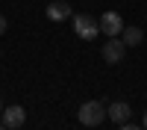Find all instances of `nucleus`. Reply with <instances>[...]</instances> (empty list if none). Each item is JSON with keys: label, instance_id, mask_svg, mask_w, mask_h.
<instances>
[{"label": "nucleus", "instance_id": "f257e3e1", "mask_svg": "<svg viewBox=\"0 0 147 130\" xmlns=\"http://www.w3.org/2000/svg\"><path fill=\"white\" fill-rule=\"evenodd\" d=\"M77 118H80V124H82V127H97V124L106 118V110H103V103H100V101H85V103H80Z\"/></svg>", "mask_w": 147, "mask_h": 130}, {"label": "nucleus", "instance_id": "f03ea898", "mask_svg": "<svg viewBox=\"0 0 147 130\" xmlns=\"http://www.w3.org/2000/svg\"><path fill=\"white\" fill-rule=\"evenodd\" d=\"M74 33L80 35L82 42H94L97 35H100V24H97V18L91 15H74Z\"/></svg>", "mask_w": 147, "mask_h": 130}, {"label": "nucleus", "instance_id": "7ed1b4c3", "mask_svg": "<svg viewBox=\"0 0 147 130\" xmlns=\"http://www.w3.org/2000/svg\"><path fill=\"white\" fill-rule=\"evenodd\" d=\"M97 24H100V33H103V35H109V39H118V35L124 33V18H121L118 12H112V9L103 12Z\"/></svg>", "mask_w": 147, "mask_h": 130}, {"label": "nucleus", "instance_id": "20e7f679", "mask_svg": "<svg viewBox=\"0 0 147 130\" xmlns=\"http://www.w3.org/2000/svg\"><path fill=\"white\" fill-rule=\"evenodd\" d=\"M0 118H3V124L9 130H18V127H24V121H27V110L18 106V103H12L6 110H0Z\"/></svg>", "mask_w": 147, "mask_h": 130}, {"label": "nucleus", "instance_id": "39448f33", "mask_svg": "<svg viewBox=\"0 0 147 130\" xmlns=\"http://www.w3.org/2000/svg\"><path fill=\"white\" fill-rule=\"evenodd\" d=\"M100 53H103V59H106L109 65H118L121 59L127 56V44H124V39H109Z\"/></svg>", "mask_w": 147, "mask_h": 130}, {"label": "nucleus", "instance_id": "423d86ee", "mask_svg": "<svg viewBox=\"0 0 147 130\" xmlns=\"http://www.w3.org/2000/svg\"><path fill=\"white\" fill-rule=\"evenodd\" d=\"M44 15H47V21L59 24V21H68V18H74V12H71V3H65V0H53V3H47Z\"/></svg>", "mask_w": 147, "mask_h": 130}, {"label": "nucleus", "instance_id": "0eeeda50", "mask_svg": "<svg viewBox=\"0 0 147 130\" xmlns=\"http://www.w3.org/2000/svg\"><path fill=\"white\" fill-rule=\"evenodd\" d=\"M129 115H132V106L124 103V101H115V103L106 110V118H112L115 124H127V121H129Z\"/></svg>", "mask_w": 147, "mask_h": 130}, {"label": "nucleus", "instance_id": "6e6552de", "mask_svg": "<svg viewBox=\"0 0 147 130\" xmlns=\"http://www.w3.org/2000/svg\"><path fill=\"white\" fill-rule=\"evenodd\" d=\"M124 44L127 47H136V44H141V39H144V33L138 30V27H124Z\"/></svg>", "mask_w": 147, "mask_h": 130}, {"label": "nucleus", "instance_id": "1a4fd4ad", "mask_svg": "<svg viewBox=\"0 0 147 130\" xmlns=\"http://www.w3.org/2000/svg\"><path fill=\"white\" fill-rule=\"evenodd\" d=\"M6 30H9V21H6V15H0V35H3Z\"/></svg>", "mask_w": 147, "mask_h": 130}, {"label": "nucleus", "instance_id": "9d476101", "mask_svg": "<svg viewBox=\"0 0 147 130\" xmlns=\"http://www.w3.org/2000/svg\"><path fill=\"white\" fill-rule=\"evenodd\" d=\"M118 130H144V127H138V124H129V121H127V124H121Z\"/></svg>", "mask_w": 147, "mask_h": 130}, {"label": "nucleus", "instance_id": "9b49d317", "mask_svg": "<svg viewBox=\"0 0 147 130\" xmlns=\"http://www.w3.org/2000/svg\"><path fill=\"white\" fill-rule=\"evenodd\" d=\"M144 130H147V112H144Z\"/></svg>", "mask_w": 147, "mask_h": 130}, {"label": "nucleus", "instance_id": "f8f14e48", "mask_svg": "<svg viewBox=\"0 0 147 130\" xmlns=\"http://www.w3.org/2000/svg\"><path fill=\"white\" fill-rule=\"evenodd\" d=\"M0 130H9V127H3V124H0Z\"/></svg>", "mask_w": 147, "mask_h": 130}]
</instances>
